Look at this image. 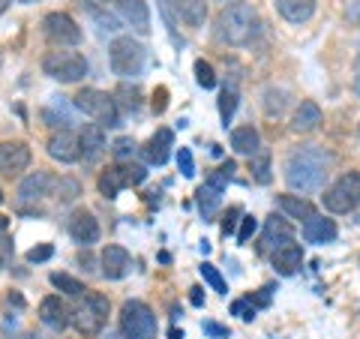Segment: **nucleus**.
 I'll list each match as a JSON object with an SVG mask.
<instances>
[{"instance_id": "4be33fe9", "label": "nucleus", "mask_w": 360, "mask_h": 339, "mask_svg": "<svg viewBox=\"0 0 360 339\" xmlns=\"http://www.w3.org/2000/svg\"><path fill=\"white\" fill-rule=\"evenodd\" d=\"M276 13L291 25H303L315 13V0H276Z\"/></svg>"}, {"instance_id": "de8ad7c7", "label": "nucleus", "mask_w": 360, "mask_h": 339, "mask_svg": "<svg viewBox=\"0 0 360 339\" xmlns=\"http://www.w3.org/2000/svg\"><path fill=\"white\" fill-rule=\"evenodd\" d=\"M127 177H129V186H135V184H141V180L148 177V172H144L141 165H127Z\"/></svg>"}, {"instance_id": "9d476101", "label": "nucleus", "mask_w": 360, "mask_h": 339, "mask_svg": "<svg viewBox=\"0 0 360 339\" xmlns=\"http://www.w3.org/2000/svg\"><path fill=\"white\" fill-rule=\"evenodd\" d=\"M51 186H54V177L49 172H33L18 184V205L27 207V205H39L45 196H51Z\"/></svg>"}, {"instance_id": "6e6d98bb", "label": "nucleus", "mask_w": 360, "mask_h": 339, "mask_svg": "<svg viewBox=\"0 0 360 339\" xmlns=\"http://www.w3.org/2000/svg\"><path fill=\"white\" fill-rule=\"evenodd\" d=\"M9 6V0H0V13H4V9Z\"/></svg>"}, {"instance_id": "3c124183", "label": "nucleus", "mask_w": 360, "mask_h": 339, "mask_svg": "<svg viewBox=\"0 0 360 339\" xmlns=\"http://www.w3.org/2000/svg\"><path fill=\"white\" fill-rule=\"evenodd\" d=\"M205 333H210V336H229V331H225V327L213 324V321H205Z\"/></svg>"}, {"instance_id": "72a5a7b5", "label": "nucleus", "mask_w": 360, "mask_h": 339, "mask_svg": "<svg viewBox=\"0 0 360 339\" xmlns=\"http://www.w3.org/2000/svg\"><path fill=\"white\" fill-rule=\"evenodd\" d=\"M201 276H205V282H207V286H210L213 291H219V295H225V291H229V286H225L222 274H219V270L213 267L210 262H205V264H201Z\"/></svg>"}, {"instance_id": "a878e982", "label": "nucleus", "mask_w": 360, "mask_h": 339, "mask_svg": "<svg viewBox=\"0 0 360 339\" xmlns=\"http://www.w3.org/2000/svg\"><path fill=\"white\" fill-rule=\"evenodd\" d=\"M174 6H177L180 18H184L186 25H193V27H201V25H205V18H207L205 0H174Z\"/></svg>"}, {"instance_id": "7c9ffc66", "label": "nucleus", "mask_w": 360, "mask_h": 339, "mask_svg": "<svg viewBox=\"0 0 360 339\" xmlns=\"http://www.w3.org/2000/svg\"><path fill=\"white\" fill-rule=\"evenodd\" d=\"M285 103H288V94H285V90H274V87H270L267 94H264V111H267L270 117H279V115H283Z\"/></svg>"}, {"instance_id": "f03ea898", "label": "nucleus", "mask_w": 360, "mask_h": 339, "mask_svg": "<svg viewBox=\"0 0 360 339\" xmlns=\"http://www.w3.org/2000/svg\"><path fill=\"white\" fill-rule=\"evenodd\" d=\"M255 25L258 15L250 4H229L217 18V37L231 49H240L255 37Z\"/></svg>"}, {"instance_id": "1a4fd4ad", "label": "nucleus", "mask_w": 360, "mask_h": 339, "mask_svg": "<svg viewBox=\"0 0 360 339\" xmlns=\"http://www.w3.org/2000/svg\"><path fill=\"white\" fill-rule=\"evenodd\" d=\"M42 27H45V37H49L54 45H60V49L82 42V27H78L66 13H49L42 21Z\"/></svg>"}, {"instance_id": "dca6fc26", "label": "nucleus", "mask_w": 360, "mask_h": 339, "mask_svg": "<svg viewBox=\"0 0 360 339\" xmlns=\"http://www.w3.org/2000/svg\"><path fill=\"white\" fill-rule=\"evenodd\" d=\"M336 222L328 219V217H319V213H312V217L303 219V237H307L309 243H330L336 241Z\"/></svg>"}, {"instance_id": "f3484780", "label": "nucleus", "mask_w": 360, "mask_h": 339, "mask_svg": "<svg viewBox=\"0 0 360 339\" xmlns=\"http://www.w3.org/2000/svg\"><path fill=\"white\" fill-rule=\"evenodd\" d=\"M285 243H295V229H291L285 219L270 217V219L264 222L262 246H264V250H279V246H285Z\"/></svg>"}, {"instance_id": "4468645a", "label": "nucleus", "mask_w": 360, "mask_h": 339, "mask_svg": "<svg viewBox=\"0 0 360 339\" xmlns=\"http://www.w3.org/2000/svg\"><path fill=\"white\" fill-rule=\"evenodd\" d=\"M117 13L135 33H150V9L144 0H117Z\"/></svg>"}, {"instance_id": "4c0bfd02", "label": "nucleus", "mask_w": 360, "mask_h": 339, "mask_svg": "<svg viewBox=\"0 0 360 339\" xmlns=\"http://www.w3.org/2000/svg\"><path fill=\"white\" fill-rule=\"evenodd\" d=\"M111 153H115L117 160H129V156L135 153V139H129V135H120V139L111 144Z\"/></svg>"}, {"instance_id": "c9c22d12", "label": "nucleus", "mask_w": 360, "mask_h": 339, "mask_svg": "<svg viewBox=\"0 0 360 339\" xmlns=\"http://www.w3.org/2000/svg\"><path fill=\"white\" fill-rule=\"evenodd\" d=\"M195 82L210 90V87H217V72H213V66L207 60H195Z\"/></svg>"}, {"instance_id": "f257e3e1", "label": "nucleus", "mask_w": 360, "mask_h": 339, "mask_svg": "<svg viewBox=\"0 0 360 339\" xmlns=\"http://www.w3.org/2000/svg\"><path fill=\"white\" fill-rule=\"evenodd\" d=\"M333 156L319 144H303L285 156V184L295 192H319L330 174Z\"/></svg>"}, {"instance_id": "423d86ee", "label": "nucleus", "mask_w": 360, "mask_h": 339, "mask_svg": "<svg viewBox=\"0 0 360 339\" xmlns=\"http://www.w3.org/2000/svg\"><path fill=\"white\" fill-rule=\"evenodd\" d=\"M75 108L78 111H84L87 117H94L99 120V127H117L120 123V111H117V103H115V96H108L103 94V90H96V87H84L82 94L75 96Z\"/></svg>"}, {"instance_id": "052dcab7", "label": "nucleus", "mask_w": 360, "mask_h": 339, "mask_svg": "<svg viewBox=\"0 0 360 339\" xmlns=\"http://www.w3.org/2000/svg\"><path fill=\"white\" fill-rule=\"evenodd\" d=\"M357 135H360V129H357Z\"/></svg>"}, {"instance_id": "6ab92c4d", "label": "nucleus", "mask_w": 360, "mask_h": 339, "mask_svg": "<svg viewBox=\"0 0 360 339\" xmlns=\"http://www.w3.org/2000/svg\"><path fill=\"white\" fill-rule=\"evenodd\" d=\"M39 321L45 324V327H51V331H63L66 324H70V312H66V307H63V300L58 298V295H51V298H45L42 303H39Z\"/></svg>"}, {"instance_id": "bf43d9fd", "label": "nucleus", "mask_w": 360, "mask_h": 339, "mask_svg": "<svg viewBox=\"0 0 360 339\" xmlns=\"http://www.w3.org/2000/svg\"><path fill=\"white\" fill-rule=\"evenodd\" d=\"M0 201H4V196H0Z\"/></svg>"}, {"instance_id": "58836bf2", "label": "nucleus", "mask_w": 360, "mask_h": 339, "mask_svg": "<svg viewBox=\"0 0 360 339\" xmlns=\"http://www.w3.org/2000/svg\"><path fill=\"white\" fill-rule=\"evenodd\" d=\"M177 168H180V174H184V177H193V174H195L193 151H189V148H180V153H177Z\"/></svg>"}, {"instance_id": "20e7f679", "label": "nucleus", "mask_w": 360, "mask_h": 339, "mask_svg": "<svg viewBox=\"0 0 360 339\" xmlns=\"http://www.w3.org/2000/svg\"><path fill=\"white\" fill-rule=\"evenodd\" d=\"M70 321L82 336H96L108 321V298L84 295V300H78L75 309L70 312Z\"/></svg>"}, {"instance_id": "39448f33", "label": "nucleus", "mask_w": 360, "mask_h": 339, "mask_svg": "<svg viewBox=\"0 0 360 339\" xmlns=\"http://www.w3.org/2000/svg\"><path fill=\"white\" fill-rule=\"evenodd\" d=\"M120 336L123 339H156V315L148 303L127 300L120 309Z\"/></svg>"}, {"instance_id": "9b49d317", "label": "nucleus", "mask_w": 360, "mask_h": 339, "mask_svg": "<svg viewBox=\"0 0 360 339\" xmlns=\"http://www.w3.org/2000/svg\"><path fill=\"white\" fill-rule=\"evenodd\" d=\"M30 165V148L25 141H0V174L13 177Z\"/></svg>"}, {"instance_id": "ddd939ff", "label": "nucleus", "mask_w": 360, "mask_h": 339, "mask_svg": "<svg viewBox=\"0 0 360 339\" xmlns=\"http://www.w3.org/2000/svg\"><path fill=\"white\" fill-rule=\"evenodd\" d=\"M70 237L82 246H94L99 241V222L90 210H75L70 217Z\"/></svg>"}, {"instance_id": "37998d69", "label": "nucleus", "mask_w": 360, "mask_h": 339, "mask_svg": "<svg viewBox=\"0 0 360 339\" xmlns=\"http://www.w3.org/2000/svg\"><path fill=\"white\" fill-rule=\"evenodd\" d=\"M160 13H162L165 25H168V33L177 39V21H174V13H172V6H168V0H160Z\"/></svg>"}, {"instance_id": "2eb2a0df", "label": "nucleus", "mask_w": 360, "mask_h": 339, "mask_svg": "<svg viewBox=\"0 0 360 339\" xmlns=\"http://www.w3.org/2000/svg\"><path fill=\"white\" fill-rule=\"evenodd\" d=\"M78 144H82V156L84 162H96L99 156L105 153V129L99 123H87L78 135Z\"/></svg>"}, {"instance_id": "cd10ccee", "label": "nucleus", "mask_w": 360, "mask_h": 339, "mask_svg": "<svg viewBox=\"0 0 360 339\" xmlns=\"http://www.w3.org/2000/svg\"><path fill=\"white\" fill-rule=\"evenodd\" d=\"M195 196H198V207H201V213H205V217H213V213H217V207H219V201H222V189L205 184V186H198Z\"/></svg>"}, {"instance_id": "a19ab883", "label": "nucleus", "mask_w": 360, "mask_h": 339, "mask_svg": "<svg viewBox=\"0 0 360 339\" xmlns=\"http://www.w3.org/2000/svg\"><path fill=\"white\" fill-rule=\"evenodd\" d=\"M258 229V219L255 217H243L240 219V231H238V243H250V237L255 234Z\"/></svg>"}, {"instance_id": "864d4df0", "label": "nucleus", "mask_w": 360, "mask_h": 339, "mask_svg": "<svg viewBox=\"0 0 360 339\" xmlns=\"http://www.w3.org/2000/svg\"><path fill=\"white\" fill-rule=\"evenodd\" d=\"M18 339H42V336H39V333H33V331H30V333H21Z\"/></svg>"}, {"instance_id": "a211bd4d", "label": "nucleus", "mask_w": 360, "mask_h": 339, "mask_svg": "<svg viewBox=\"0 0 360 339\" xmlns=\"http://www.w3.org/2000/svg\"><path fill=\"white\" fill-rule=\"evenodd\" d=\"M99 262H103V276L105 279H123L127 270H129V252L123 250V246L111 243L103 250V258H99Z\"/></svg>"}, {"instance_id": "5701e85b", "label": "nucleus", "mask_w": 360, "mask_h": 339, "mask_svg": "<svg viewBox=\"0 0 360 339\" xmlns=\"http://www.w3.org/2000/svg\"><path fill=\"white\" fill-rule=\"evenodd\" d=\"M123 186H129L127 165H111V168H105V172L99 174V192H103L105 198H117Z\"/></svg>"}, {"instance_id": "6e6552de", "label": "nucleus", "mask_w": 360, "mask_h": 339, "mask_svg": "<svg viewBox=\"0 0 360 339\" xmlns=\"http://www.w3.org/2000/svg\"><path fill=\"white\" fill-rule=\"evenodd\" d=\"M324 207L330 213H352L354 207H360V174L348 172L336 180V184L324 192Z\"/></svg>"}, {"instance_id": "5fc2aeb1", "label": "nucleus", "mask_w": 360, "mask_h": 339, "mask_svg": "<svg viewBox=\"0 0 360 339\" xmlns=\"http://www.w3.org/2000/svg\"><path fill=\"white\" fill-rule=\"evenodd\" d=\"M354 94H357V99H360V75H357V82H354Z\"/></svg>"}, {"instance_id": "49530a36", "label": "nucleus", "mask_w": 360, "mask_h": 339, "mask_svg": "<svg viewBox=\"0 0 360 339\" xmlns=\"http://www.w3.org/2000/svg\"><path fill=\"white\" fill-rule=\"evenodd\" d=\"M238 217H240V210H238V207H231L229 213H225V219H222V234H225V237L234 231V225H238Z\"/></svg>"}, {"instance_id": "c756f323", "label": "nucleus", "mask_w": 360, "mask_h": 339, "mask_svg": "<svg viewBox=\"0 0 360 339\" xmlns=\"http://www.w3.org/2000/svg\"><path fill=\"white\" fill-rule=\"evenodd\" d=\"M54 196H58L60 205H70V201L82 196V184L75 177H60V180H54Z\"/></svg>"}, {"instance_id": "e433bc0d", "label": "nucleus", "mask_w": 360, "mask_h": 339, "mask_svg": "<svg viewBox=\"0 0 360 339\" xmlns=\"http://www.w3.org/2000/svg\"><path fill=\"white\" fill-rule=\"evenodd\" d=\"M13 262V241L6 234V219H0V267H9Z\"/></svg>"}, {"instance_id": "aec40b11", "label": "nucleus", "mask_w": 360, "mask_h": 339, "mask_svg": "<svg viewBox=\"0 0 360 339\" xmlns=\"http://www.w3.org/2000/svg\"><path fill=\"white\" fill-rule=\"evenodd\" d=\"M270 262H274L276 274L291 276V274H297L300 264H303V250H300L297 243H285V246H279V250H274Z\"/></svg>"}, {"instance_id": "c03bdc74", "label": "nucleus", "mask_w": 360, "mask_h": 339, "mask_svg": "<svg viewBox=\"0 0 360 339\" xmlns=\"http://www.w3.org/2000/svg\"><path fill=\"white\" fill-rule=\"evenodd\" d=\"M90 13H94V18L99 21V27H103V30H108V33H111V30H117V27H120V25H117V18H115V15H108V13H99V9H90Z\"/></svg>"}, {"instance_id": "13d9d810", "label": "nucleus", "mask_w": 360, "mask_h": 339, "mask_svg": "<svg viewBox=\"0 0 360 339\" xmlns=\"http://www.w3.org/2000/svg\"><path fill=\"white\" fill-rule=\"evenodd\" d=\"M18 4H33V0H18Z\"/></svg>"}, {"instance_id": "7ed1b4c3", "label": "nucleus", "mask_w": 360, "mask_h": 339, "mask_svg": "<svg viewBox=\"0 0 360 339\" xmlns=\"http://www.w3.org/2000/svg\"><path fill=\"white\" fill-rule=\"evenodd\" d=\"M144 45L132 37H117L115 42L108 45V63L115 75L120 78H135L141 70H144Z\"/></svg>"}, {"instance_id": "2f4dec72", "label": "nucleus", "mask_w": 360, "mask_h": 339, "mask_svg": "<svg viewBox=\"0 0 360 339\" xmlns=\"http://www.w3.org/2000/svg\"><path fill=\"white\" fill-rule=\"evenodd\" d=\"M250 172H252V177L258 180V184H270V153H267V151L252 153Z\"/></svg>"}, {"instance_id": "4d7b16f0", "label": "nucleus", "mask_w": 360, "mask_h": 339, "mask_svg": "<svg viewBox=\"0 0 360 339\" xmlns=\"http://www.w3.org/2000/svg\"><path fill=\"white\" fill-rule=\"evenodd\" d=\"M105 339H123V336H115V333H108V336H105Z\"/></svg>"}, {"instance_id": "ea45409f", "label": "nucleus", "mask_w": 360, "mask_h": 339, "mask_svg": "<svg viewBox=\"0 0 360 339\" xmlns=\"http://www.w3.org/2000/svg\"><path fill=\"white\" fill-rule=\"evenodd\" d=\"M51 255H54V246L51 243H39V246H33V250L27 252V262L30 264H39V262H49Z\"/></svg>"}, {"instance_id": "b1692460", "label": "nucleus", "mask_w": 360, "mask_h": 339, "mask_svg": "<svg viewBox=\"0 0 360 339\" xmlns=\"http://www.w3.org/2000/svg\"><path fill=\"white\" fill-rule=\"evenodd\" d=\"M319 123H321V108H319V103L307 99V103L297 105L295 117H291V129L295 132H312V129H319Z\"/></svg>"}, {"instance_id": "bb28decb", "label": "nucleus", "mask_w": 360, "mask_h": 339, "mask_svg": "<svg viewBox=\"0 0 360 339\" xmlns=\"http://www.w3.org/2000/svg\"><path fill=\"white\" fill-rule=\"evenodd\" d=\"M279 210H283L285 217H291V219L312 217V205L307 198H300V196H279Z\"/></svg>"}, {"instance_id": "f704fd0d", "label": "nucleus", "mask_w": 360, "mask_h": 339, "mask_svg": "<svg viewBox=\"0 0 360 339\" xmlns=\"http://www.w3.org/2000/svg\"><path fill=\"white\" fill-rule=\"evenodd\" d=\"M45 120H49L51 127H63V129L72 123L70 111H66V105H63V103H54L51 108H45Z\"/></svg>"}, {"instance_id": "393cba45", "label": "nucleus", "mask_w": 360, "mask_h": 339, "mask_svg": "<svg viewBox=\"0 0 360 339\" xmlns=\"http://www.w3.org/2000/svg\"><path fill=\"white\" fill-rule=\"evenodd\" d=\"M231 148L243 156H252L262 151V135H258L255 127H238L231 132Z\"/></svg>"}, {"instance_id": "0eeeda50", "label": "nucleus", "mask_w": 360, "mask_h": 339, "mask_svg": "<svg viewBox=\"0 0 360 339\" xmlns=\"http://www.w3.org/2000/svg\"><path fill=\"white\" fill-rule=\"evenodd\" d=\"M42 70L63 84H75L87 75V60L78 51H49L42 58Z\"/></svg>"}, {"instance_id": "412c9836", "label": "nucleus", "mask_w": 360, "mask_h": 339, "mask_svg": "<svg viewBox=\"0 0 360 339\" xmlns=\"http://www.w3.org/2000/svg\"><path fill=\"white\" fill-rule=\"evenodd\" d=\"M172 148H174V132L162 127V129H156V135L148 141V148H144V156H148V162H153V165H165Z\"/></svg>"}, {"instance_id": "09e8293b", "label": "nucleus", "mask_w": 360, "mask_h": 339, "mask_svg": "<svg viewBox=\"0 0 360 339\" xmlns=\"http://www.w3.org/2000/svg\"><path fill=\"white\" fill-rule=\"evenodd\" d=\"M270 291H274V288H262V291H258V295H255V300L250 298V303H252V307H267V303H270Z\"/></svg>"}, {"instance_id": "c85d7f7f", "label": "nucleus", "mask_w": 360, "mask_h": 339, "mask_svg": "<svg viewBox=\"0 0 360 339\" xmlns=\"http://www.w3.org/2000/svg\"><path fill=\"white\" fill-rule=\"evenodd\" d=\"M234 111H238V87H234V84H231V87L225 84V87H222V94H219V117H222L225 127L231 123Z\"/></svg>"}, {"instance_id": "603ef678", "label": "nucleus", "mask_w": 360, "mask_h": 339, "mask_svg": "<svg viewBox=\"0 0 360 339\" xmlns=\"http://www.w3.org/2000/svg\"><path fill=\"white\" fill-rule=\"evenodd\" d=\"M193 295H189V300H193V307H201L205 303V295H201V288H189Z\"/></svg>"}, {"instance_id": "f8f14e48", "label": "nucleus", "mask_w": 360, "mask_h": 339, "mask_svg": "<svg viewBox=\"0 0 360 339\" xmlns=\"http://www.w3.org/2000/svg\"><path fill=\"white\" fill-rule=\"evenodd\" d=\"M49 156L51 160H58V162H78L82 160V144H78V135L70 132V129H60V132H54L51 139H49Z\"/></svg>"}, {"instance_id": "a18cd8bd", "label": "nucleus", "mask_w": 360, "mask_h": 339, "mask_svg": "<svg viewBox=\"0 0 360 339\" xmlns=\"http://www.w3.org/2000/svg\"><path fill=\"white\" fill-rule=\"evenodd\" d=\"M165 108H168V90L165 87H156V94H153V111H156V115H162Z\"/></svg>"}, {"instance_id": "79ce46f5", "label": "nucleus", "mask_w": 360, "mask_h": 339, "mask_svg": "<svg viewBox=\"0 0 360 339\" xmlns=\"http://www.w3.org/2000/svg\"><path fill=\"white\" fill-rule=\"evenodd\" d=\"M231 315H238V319L250 321V319H255V307H252L250 300H234L231 303Z\"/></svg>"}, {"instance_id": "473e14b6", "label": "nucleus", "mask_w": 360, "mask_h": 339, "mask_svg": "<svg viewBox=\"0 0 360 339\" xmlns=\"http://www.w3.org/2000/svg\"><path fill=\"white\" fill-rule=\"evenodd\" d=\"M51 286L54 288H60L63 295H72V298H78L84 291V286L78 282L75 276H70V274H51Z\"/></svg>"}, {"instance_id": "8fccbe9b", "label": "nucleus", "mask_w": 360, "mask_h": 339, "mask_svg": "<svg viewBox=\"0 0 360 339\" xmlns=\"http://www.w3.org/2000/svg\"><path fill=\"white\" fill-rule=\"evenodd\" d=\"M348 21H354V25H360V0H352V4H348Z\"/></svg>"}]
</instances>
